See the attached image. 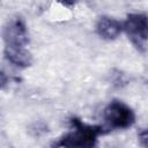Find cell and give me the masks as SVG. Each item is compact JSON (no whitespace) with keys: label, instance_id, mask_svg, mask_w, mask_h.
<instances>
[{"label":"cell","instance_id":"obj_1","mask_svg":"<svg viewBox=\"0 0 148 148\" xmlns=\"http://www.w3.org/2000/svg\"><path fill=\"white\" fill-rule=\"evenodd\" d=\"M71 127L72 130L50 148H96L98 136L105 133L103 126L86 124L79 118L71 119Z\"/></svg>","mask_w":148,"mask_h":148},{"label":"cell","instance_id":"obj_2","mask_svg":"<svg viewBox=\"0 0 148 148\" xmlns=\"http://www.w3.org/2000/svg\"><path fill=\"white\" fill-rule=\"evenodd\" d=\"M104 119L110 128H128L135 121L134 111L120 101L110 102L104 109Z\"/></svg>","mask_w":148,"mask_h":148},{"label":"cell","instance_id":"obj_3","mask_svg":"<svg viewBox=\"0 0 148 148\" xmlns=\"http://www.w3.org/2000/svg\"><path fill=\"white\" fill-rule=\"evenodd\" d=\"M124 30L138 50H143L145 43L148 42V16L145 14H128L123 23Z\"/></svg>","mask_w":148,"mask_h":148},{"label":"cell","instance_id":"obj_4","mask_svg":"<svg viewBox=\"0 0 148 148\" xmlns=\"http://www.w3.org/2000/svg\"><path fill=\"white\" fill-rule=\"evenodd\" d=\"M3 40L9 47H25L29 44V34L21 18H14L3 28Z\"/></svg>","mask_w":148,"mask_h":148},{"label":"cell","instance_id":"obj_5","mask_svg":"<svg viewBox=\"0 0 148 148\" xmlns=\"http://www.w3.org/2000/svg\"><path fill=\"white\" fill-rule=\"evenodd\" d=\"M124 30L123 23L110 16H101L96 23V32L106 40L116 39Z\"/></svg>","mask_w":148,"mask_h":148},{"label":"cell","instance_id":"obj_6","mask_svg":"<svg viewBox=\"0 0 148 148\" xmlns=\"http://www.w3.org/2000/svg\"><path fill=\"white\" fill-rule=\"evenodd\" d=\"M6 59L20 68L29 67L32 62V56L25 47H9L5 46Z\"/></svg>","mask_w":148,"mask_h":148},{"label":"cell","instance_id":"obj_7","mask_svg":"<svg viewBox=\"0 0 148 148\" xmlns=\"http://www.w3.org/2000/svg\"><path fill=\"white\" fill-rule=\"evenodd\" d=\"M139 141L145 147L148 148V130H142L139 133Z\"/></svg>","mask_w":148,"mask_h":148}]
</instances>
